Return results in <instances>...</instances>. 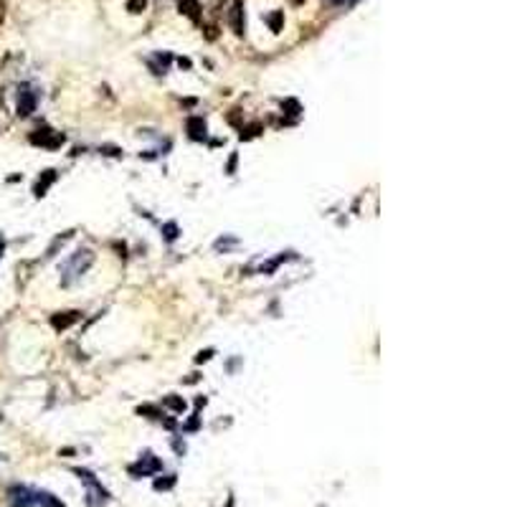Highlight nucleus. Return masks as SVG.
Returning a JSON list of instances; mask_svg holds the SVG:
<instances>
[{"label": "nucleus", "instance_id": "f257e3e1", "mask_svg": "<svg viewBox=\"0 0 507 507\" xmlns=\"http://www.w3.org/2000/svg\"><path fill=\"white\" fill-rule=\"evenodd\" d=\"M228 23H231V28H233V33H244V6L239 3H233L231 6V11H228Z\"/></svg>", "mask_w": 507, "mask_h": 507}, {"label": "nucleus", "instance_id": "f03ea898", "mask_svg": "<svg viewBox=\"0 0 507 507\" xmlns=\"http://www.w3.org/2000/svg\"><path fill=\"white\" fill-rule=\"evenodd\" d=\"M178 6H180V13H185L193 23L201 21V6H198V0H178Z\"/></svg>", "mask_w": 507, "mask_h": 507}, {"label": "nucleus", "instance_id": "7ed1b4c3", "mask_svg": "<svg viewBox=\"0 0 507 507\" xmlns=\"http://www.w3.org/2000/svg\"><path fill=\"white\" fill-rule=\"evenodd\" d=\"M188 130H190V137H193V140L206 137V122L201 120V117H190V120H188Z\"/></svg>", "mask_w": 507, "mask_h": 507}, {"label": "nucleus", "instance_id": "20e7f679", "mask_svg": "<svg viewBox=\"0 0 507 507\" xmlns=\"http://www.w3.org/2000/svg\"><path fill=\"white\" fill-rule=\"evenodd\" d=\"M36 107V97L31 92H21V102H18V114H31Z\"/></svg>", "mask_w": 507, "mask_h": 507}, {"label": "nucleus", "instance_id": "39448f33", "mask_svg": "<svg viewBox=\"0 0 507 507\" xmlns=\"http://www.w3.org/2000/svg\"><path fill=\"white\" fill-rule=\"evenodd\" d=\"M76 320H79V312H66L64 317H59V315H56V317H54V327H56V330H66V327H69V325H74Z\"/></svg>", "mask_w": 507, "mask_h": 507}, {"label": "nucleus", "instance_id": "423d86ee", "mask_svg": "<svg viewBox=\"0 0 507 507\" xmlns=\"http://www.w3.org/2000/svg\"><path fill=\"white\" fill-rule=\"evenodd\" d=\"M54 180H56V173H54V170H46L44 180H38V185H36V196H44V193H46V188H49Z\"/></svg>", "mask_w": 507, "mask_h": 507}, {"label": "nucleus", "instance_id": "0eeeda50", "mask_svg": "<svg viewBox=\"0 0 507 507\" xmlns=\"http://www.w3.org/2000/svg\"><path fill=\"white\" fill-rule=\"evenodd\" d=\"M266 21H269L271 31H274V33H279V31H282V21H284V13H282V11H277V13H271V16H269Z\"/></svg>", "mask_w": 507, "mask_h": 507}, {"label": "nucleus", "instance_id": "6e6552de", "mask_svg": "<svg viewBox=\"0 0 507 507\" xmlns=\"http://www.w3.org/2000/svg\"><path fill=\"white\" fill-rule=\"evenodd\" d=\"M145 6H147V0H130V3H127V11H130V13H142Z\"/></svg>", "mask_w": 507, "mask_h": 507}, {"label": "nucleus", "instance_id": "1a4fd4ad", "mask_svg": "<svg viewBox=\"0 0 507 507\" xmlns=\"http://www.w3.org/2000/svg\"><path fill=\"white\" fill-rule=\"evenodd\" d=\"M165 403H168L173 411H183V408H185V401H180V398H165Z\"/></svg>", "mask_w": 507, "mask_h": 507}, {"label": "nucleus", "instance_id": "9d476101", "mask_svg": "<svg viewBox=\"0 0 507 507\" xmlns=\"http://www.w3.org/2000/svg\"><path fill=\"white\" fill-rule=\"evenodd\" d=\"M165 231H168V239H175V236H178V233H175L178 228H175L173 223H170V226H165Z\"/></svg>", "mask_w": 507, "mask_h": 507}, {"label": "nucleus", "instance_id": "9b49d317", "mask_svg": "<svg viewBox=\"0 0 507 507\" xmlns=\"http://www.w3.org/2000/svg\"><path fill=\"white\" fill-rule=\"evenodd\" d=\"M335 3H342V0H335Z\"/></svg>", "mask_w": 507, "mask_h": 507}]
</instances>
